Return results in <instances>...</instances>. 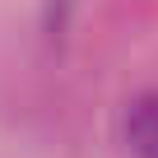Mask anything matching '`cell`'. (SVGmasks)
Masks as SVG:
<instances>
[{
	"instance_id": "1",
	"label": "cell",
	"mask_w": 158,
	"mask_h": 158,
	"mask_svg": "<svg viewBox=\"0 0 158 158\" xmlns=\"http://www.w3.org/2000/svg\"><path fill=\"white\" fill-rule=\"evenodd\" d=\"M121 144L130 158H158V89H144L121 112Z\"/></svg>"
}]
</instances>
